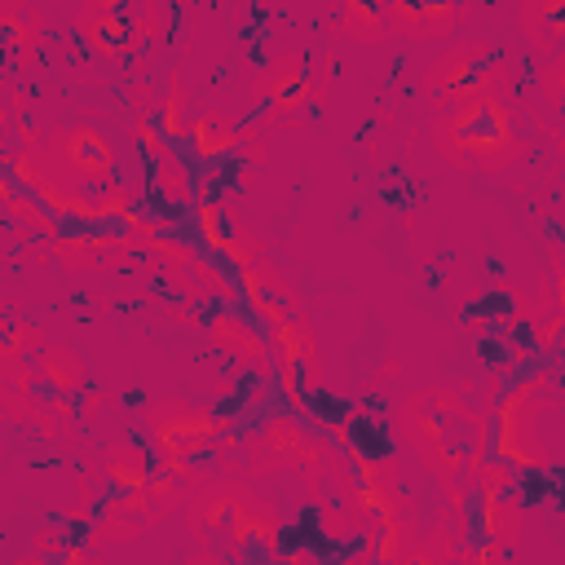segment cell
I'll return each mask as SVG.
<instances>
[{
	"label": "cell",
	"instance_id": "1",
	"mask_svg": "<svg viewBox=\"0 0 565 565\" xmlns=\"http://www.w3.org/2000/svg\"><path fill=\"white\" fill-rule=\"evenodd\" d=\"M397 433L419 455V463L446 486L450 508L463 512V486L486 455V415L468 406L455 388H424L397 406Z\"/></svg>",
	"mask_w": 565,
	"mask_h": 565
},
{
	"label": "cell",
	"instance_id": "2",
	"mask_svg": "<svg viewBox=\"0 0 565 565\" xmlns=\"http://www.w3.org/2000/svg\"><path fill=\"white\" fill-rule=\"evenodd\" d=\"M433 146L450 168L468 172H508L525 159L530 137L521 132V115L503 93H472L437 110Z\"/></svg>",
	"mask_w": 565,
	"mask_h": 565
},
{
	"label": "cell",
	"instance_id": "3",
	"mask_svg": "<svg viewBox=\"0 0 565 565\" xmlns=\"http://www.w3.org/2000/svg\"><path fill=\"white\" fill-rule=\"evenodd\" d=\"M556 415H561V397H556V371L552 366L512 380L499 393L494 415L486 424V455H499L521 477L552 472L556 446L547 437V419H556Z\"/></svg>",
	"mask_w": 565,
	"mask_h": 565
},
{
	"label": "cell",
	"instance_id": "4",
	"mask_svg": "<svg viewBox=\"0 0 565 565\" xmlns=\"http://www.w3.org/2000/svg\"><path fill=\"white\" fill-rule=\"evenodd\" d=\"M269 340V371L278 375V393L291 406V415H309L313 393H322V353L309 318L296 309L291 318L265 327Z\"/></svg>",
	"mask_w": 565,
	"mask_h": 565
},
{
	"label": "cell",
	"instance_id": "5",
	"mask_svg": "<svg viewBox=\"0 0 565 565\" xmlns=\"http://www.w3.org/2000/svg\"><path fill=\"white\" fill-rule=\"evenodd\" d=\"M53 159V177L57 181H75V190H97L106 181L119 177V150L110 141L106 128H97L93 119H75V124H57L53 132H44V146Z\"/></svg>",
	"mask_w": 565,
	"mask_h": 565
},
{
	"label": "cell",
	"instance_id": "6",
	"mask_svg": "<svg viewBox=\"0 0 565 565\" xmlns=\"http://www.w3.org/2000/svg\"><path fill=\"white\" fill-rule=\"evenodd\" d=\"M141 424H146V441L154 455L199 459V455H212V441L230 419L212 406H199L185 397H163V402H150L141 411Z\"/></svg>",
	"mask_w": 565,
	"mask_h": 565
},
{
	"label": "cell",
	"instance_id": "7",
	"mask_svg": "<svg viewBox=\"0 0 565 565\" xmlns=\"http://www.w3.org/2000/svg\"><path fill=\"white\" fill-rule=\"evenodd\" d=\"M313 57L309 53H278L269 57L252 79V102L260 110V124L296 119L327 102V93L313 84Z\"/></svg>",
	"mask_w": 565,
	"mask_h": 565
},
{
	"label": "cell",
	"instance_id": "8",
	"mask_svg": "<svg viewBox=\"0 0 565 565\" xmlns=\"http://www.w3.org/2000/svg\"><path fill=\"white\" fill-rule=\"evenodd\" d=\"M490 53H494V44L472 40V35L446 44V49L433 57V66L424 71V97H428V106L441 110V106H450V102H459V97H472V93H477V75H481V66L490 62Z\"/></svg>",
	"mask_w": 565,
	"mask_h": 565
},
{
	"label": "cell",
	"instance_id": "9",
	"mask_svg": "<svg viewBox=\"0 0 565 565\" xmlns=\"http://www.w3.org/2000/svg\"><path fill=\"white\" fill-rule=\"evenodd\" d=\"M203 335L216 353H225L234 366L269 375V340L260 331V322H247L243 313H234V305H216L203 313Z\"/></svg>",
	"mask_w": 565,
	"mask_h": 565
},
{
	"label": "cell",
	"instance_id": "10",
	"mask_svg": "<svg viewBox=\"0 0 565 565\" xmlns=\"http://www.w3.org/2000/svg\"><path fill=\"white\" fill-rule=\"evenodd\" d=\"M234 282H238V300L247 305V313H252L260 327H274V322L291 318V313L300 309L296 287H291V282L282 278V269H274L265 256H260L256 265L238 269Z\"/></svg>",
	"mask_w": 565,
	"mask_h": 565
},
{
	"label": "cell",
	"instance_id": "11",
	"mask_svg": "<svg viewBox=\"0 0 565 565\" xmlns=\"http://www.w3.org/2000/svg\"><path fill=\"white\" fill-rule=\"evenodd\" d=\"M44 18L26 0H0V66L26 71L40 53Z\"/></svg>",
	"mask_w": 565,
	"mask_h": 565
},
{
	"label": "cell",
	"instance_id": "12",
	"mask_svg": "<svg viewBox=\"0 0 565 565\" xmlns=\"http://www.w3.org/2000/svg\"><path fill=\"white\" fill-rule=\"evenodd\" d=\"M472 516H477V530L486 539H494L512 552L525 534V494H521V486L516 490H477Z\"/></svg>",
	"mask_w": 565,
	"mask_h": 565
},
{
	"label": "cell",
	"instance_id": "13",
	"mask_svg": "<svg viewBox=\"0 0 565 565\" xmlns=\"http://www.w3.org/2000/svg\"><path fill=\"white\" fill-rule=\"evenodd\" d=\"M154 472V450L141 446V441H110L102 446V459H97V490H141Z\"/></svg>",
	"mask_w": 565,
	"mask_h": 565
},
{
	"label": "cell",
	"instance_id": "14",
	"mask_svg": "<svg viewBox=\"0 0 565 565\" xmlns=\"http://www.w3.org/2000/svg\"><path fill=\"white\" fill-rule=\"evenodd\" d=\"M305 446H309V433H305V424H300V415H269L265 419V428H260V437H256V472H278V468H296L300 463V455H305Z\"/></svg>",
	"mask_w": 565,
	"mask_h": 565
},
{
	"label": "cell",
	"instance_id": "15",
	"mask_svg": "<svg viewBox=\"0 0 565 565\" xmlns=\"http://www.w3.org/2000/svg\"><path fill=\"white\" fill-rule=\"evenodd\" d=\"M75 31H79V40L88 44V53H97V57H106V62L132 57V53H128L132 26H128V13H124V9H88V4H79Z\"/></svg>",
	"mask_w": 565,
	"mask_h": 565
},
{
	"label": "cell",
	"instance_id": "16",
	"mask_svg": "<svg viewBox=\"0 0 565 565\" xmlns=\"http://www.w3.org/2000/svg\"><path fill=\"white\" fill-rule=\"evenodd\" d=\"M516 26H521V40H525V49H530L534 62L561 53V40H565V0H521Z\"/></svg>",
	"mask_w": 565,
	"mask_h": 565
},
{
	"label": "cell",
	"instance_id": "17",
	"mask_svg": "<svg viewBox=\"0 0 565 565\" xmlns=\"http://www.w3.org/2000/svg\"><path fill=\"white\" fill-rule=\"evenodd\" d=\"M35 371H40V384L49 393H71L79 397L88 388V362L75 344H62V340H44L35 353H31Z\"/></svg>",
	"mask_w": 565,
	"mask_h": 565
},
{
	"label": "cell",
	"instance_id": "18",
	"mask_svg": "<svg viewBox=\"0 0 565 565\" xmlns=\"http://www.w3.org/2000/svg\"><path fill=\"white\" fill-rule=\"evenodd\" d=\"M185 141L199 163H221L225 154L238 150V124L216 106H199L185 124Z\"/></svg>",
	"mask_w": 565,
	"mask_h": 565
},
{
	"label": "cell",
	"instance_id": "19",
	"mask_svg": "<svg viewBox=\"0 0 565 565\" xmlns=\"http://www.w3.org/2000/svg\"><path fill=\"white\" fill-rule=\"evenodd\" d=\"M146 185H150V194H154V203L159 207H172V212H181V207H190L194 203V177H190V163L177 154V146L172 150H163L154 163H146Z\"/></svg>",
	"mask_w": 565,
	"mask_h": 565
},
{
	"label": "cell",
	"instance_id": "20",
	"mask_svg": "<svg viewBox=\"0 0 565 565\" xmlns=\"http://www.w3.org/2000/svg\"><path fill=\"white\" fill-rule=\"evenodd\" d=\"M150 530V521H141L137 512H128V508H119V503H102L97 512H93V521L84 525V543L93 547V552H102V547H119V543H132V539H141Z\"/></svg>",
	"mask_w": 565,
	"mask_h": 565
},
{
	"label": "cell",
	"instance_id": "21",
	"mask_svg": "<svg viewBox=\"0 0 565 565\" xmlns=\"http://www.w3.org/2000/svg\"><path fill=\"white\" fill-rule=\"evenodd\" d=\"M472 18V0H415V40H450Z\"/></svg>",
	"mask_w": 565,
	"mask_h": 565
},
{
	"label": "cell",
	"instance_id": "22",
	"mask_svg": "<svg viewBox=\"0 0 565 565\" xmlns=\"http://www.w3.org/2000/svg\"><path fill=\"white\" fill-rule=\"evenodd\" d=\"M150 119H154V128L163 132V141H168V146L185 141V124H190V88L181 84V75H177V71L168 75L163 93L154 97V110H150Z\"/></svg>",
	"mask_w": 565,
	"mask_h": 565
},
{
	"label": "cell",
	"instance_id": "23",
	"mask_svg": "<svg viewBox=\"0 0 565 565\" xmlns=\"http://www.w3.org/2000/svg\"><path fill=\"white\" fill-rule=\"evenodd\" d=\"M380 4L384 0H335V35L353 44H380L384 40Z\"/></svg>",
	"mask_w": 565,
	"mask_h": 565
},
{
	"label": "cell",
	"instance_id": "24",
	"mask_svg": "<svg viewBox=\"0 0 565 565\" xmlns=\"http://www.w3.org/2000/svg\"><path fill=\"white\" fill-rule=\"evenodd\" d=\"M190 207H194L190 216H194V230H199V243H203V247H212V252H221V247H225V238H230V234L238 230V221H234V212H230V207H225V203H221V199H216L212 190H199Z\"/></svg>",
	"mask_w": 565,
	"mask_h": 565
},
{
	"label": "cell",
	"instance_id": "25",
	"mask_svg": "<svg viewBox=\"0 0 565 565\" xmlns=\"http://www.w3.org/2000/svg\"><path fill=\"white\" fill-rule=\"evenodd\" d=\"M49 256L66 269V274H88V269H97V247H93V225H84V230H57L53 238H49Z\"/></svg>",
	"mask_w": 565,
	"mask_h": 565
},
{
	"label": "cell",
	"instance_id": "26",
	"mask_svg": "<svg viewBox=\"0 0 565 565\" xmlns=\"http://www.w3.org/2000/svg\"><path fill=\"white\" fill-rule=\"evenodd\" d=\"M44 344V331L9 309H0V366H13L22 358H31L35 349Z\"/></svg>",
	"mask_w": 565,
	"mask_h": 565
},
{
	"label": "cell",
	"instance_id": "27",
	"mask_svg": "<svg viewBox=\"0 0 565 565\" xmlns=\"http://www.w3.org/2000/svg\"><path fill=\"white\" fill-rule=\"evenodd\" d=\"M0 207H4V216H9L13 225H22V230H26V234H35V238H53V234L62 230V221H57V216L35 199V194H26V190H13Z\"/></svg>",
	"mask_w": 565,
	"mask_h": 565
},
{
	"label": "cell",
	"instance_id": "28",
	"mask_svg": "<svg viewBox=\"0 0 565 565\" xmlns=\"http://www.w3.org/2000/svg\"><path fill=\"white\" fill-rule=\"evenodd\" d=\"M88 194H93V216H97V225H124V221L137 212V190L124 185L119 177L106 181V185H97V190H88Z\"/></svg>",
	"mask_w": 565,
	"mask_h": 565
},
{
	"label": "cell",
	"instance_id": "29",
	"mask_svg": "<svg viewBox=\"0 0 565 565\" xmlns=\"http://www.w3.org/2000/svg\"><path fill=\"white\" fill-rule=\"evenodd\" d=\"M190 274H194V282L203 287L207 300H216V305H238V282H234V269H230L225 260L212 265L207 256H194Z\"/></svg>",
	"mask_w": 565,
	"mask_h": 565
},
{
	"label": "cell",
	"instance_id": "30",
	"mask_svg": "<svg viewBox=\"0 0 565 565\" xmlns=\"http://www.w3.org/2000/svg\"><path fill=\"white\" fill-rule=\"evenodd\" d=\"M146 499H150V508H154V521H163L168 512H177V508L190 499V486H185L181 477H172V472L154 468V472H150V481H146Z\"/></svg>",
	"mask_w": 565,
	"mask_h": 565
},
{
	"label": "cell",
	"instance_id": "31",
	"mask_svg": "<svg viewBox=\"0 0 565 565\" xmlns=\"http://www.w3.org/2000/svg\"><path fill=\"white\" fill-rule=\"evenodd\" d=\"M146 256L159 265V269H190L194 265V256H199V247L190 243V238H177V234H154L150 238V247H146Z\"/></svg>",
	"mask_w": 565,
	"mask_h": 565
},
{
	"label": "cell",
	"instance_id": "32",
	"mask_svg": "<svg viewBox=\"0 0 565 565\" xmlns=\"http://www.w3.org/2000/svg\"><path fill=\"white\" fill-rule=\"evenodd\" d=\"M216 256H221V260H225V265H230V269L238 274V269H247V265H256V260L265 256V243H260L256 234H247V230L238 225V230H234V234L225 238V247H221Z\"/></svg>",
	"mask_w": 565,
	"mask_h": 565
},
{
	"label": "cell",
	"instance_id": "33",
	"mask_svg": "<svg viewBox=\"0 0 565 565\" xmlns=\"http://www.w3.org/2000/svg\"><path fill=\"white\" fill-rule=\"evenodd\" d=\"M534 84L543 88L547 106H552V110H561V97H565V57H561V53L543 57V62L534 66Z\"/></svg>",
	"mask_w": 565,
	"mask_h": 565
},
{
	"label": "cell",
	"instance_id": "34",
	"mask_svg": "<svg viewBox=\"0 0 565 565\" xmlns=\"http://www.w3.org/2000/svg\"><path fill=\"white\" fill-rule=\"evenodd\" d=\"M132 137H137V154H141V163H154L163 150H172V146L163 141V132L154 128V119H150V115H141V119H137Z\"/></svg>",
	"mask_w": 565,
	"mask_h": 565
},
{
	"label": "cell",
	"instance_id": "35",
	"mask_svg": "<svg viewBox=\"0 0 565 565\" xmlns=\"http://www.w3.org/2000/svg\"><path fill=\"white\" fill-rule=\"evenodd\" d=\"M561 327H565V313L561 309H547L543 313V322L530 331V340H534V349L539 353H556V340H561Z\"/></svg>",
	"mask_w": 565,
	"mask_h": 565
},
{
	"label": "cell",
	"instance_id": "36",
	"mask_svg": "<svg viewBox=\"0 0 565 565\" xmlns=\"http://www.w3.org/2000/svg\"><path fill=\"white\" fill-rule=\"evenodd\" d=\"M459 556H463V561H477V565H499V561H508V547L494 543V539H486V543H477V547H459Z\"/></svg>",
	"mask_w": 565,
	"mask_h": 565
},
{
	"label": "cell",
	"instance_id": "37",
	"mask_svg": "<svg viewBox=\"0 0 565 565\" xmlns=\"http://www.w3.org/2000/svg\"><path fill=\"white\" fill-rule=\"evenodd\" d=\"M106 406H115V393H106V388H84V393H79V402H75L79 419H93V415H97V411H106Z\"/></svg>",
	"mask_w": 565,
	"mask_h": 565
},
{
	"label": "cell",
	"instance_id": "38",
	"mask_svg": "<svg viewBox=\"0 0 565 565\" xmlns=\"http://www.w3.org/2000/svg\"><path fill=\"white\" fill-rule=\"evenodd\" d=\"M66 543H62V530H44L40 539H35V556H57Z\"/></svg>",
	"mask_w": 565,
	"mask_h": 565
},
{
	"label": "cell",
	"instance_id": "39",
	"mask_svg": "<svg viewBox=\"0 0 565 565\" xmlns=\"http://www.w3.org/2000/svg\"><path fill=\"white\" fill-rule=\"evenodd\" d=\"M79 4H88V9H124L128 0H79Z\"/></svg>",
	"mask_w": 565,
	"mask_h": 565
}]
</instances>
